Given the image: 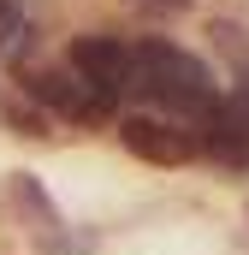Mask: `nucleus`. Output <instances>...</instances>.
I'll return each mask as SVG.
<instances>
[{
    "instance_id": "nucleus-1",
    "label": "nucleus",
    "mask_w": 249,
    "mask_h": 255,
    "mask_svg": "<svg viewBox=\"0 0 249 255\" xmlns=\"http://www.w3.org/2000/svg\"><path fill=\"white\" fill-rule=\"evenodd\" d=\"M130 95L160 101V113H166L172 125L202 119V113L220 101L208 60H196L190 48L166 42V36H142V42H130Z\"/></svg>"
},
{
    "instance_id": "nucleus-2",
    "label": "nucleus",
    "mask_w": 249,
    "mask_h": 255,
    "mask_svg": "<svg viewBox=\"0 0 249 255\" xmlns=\"http://www.w3.org/2000/svg\"><path fill=\"white\" fill-rule=\"evenodd\" d=\"M18 95H24V101H36L48 119H71V125H101V119H113V107H119V101L95 95L83 77H71L65 65L18 71Z\"/></svg>"
},
{
    "instance_id": "nucleus-3",
    "label": "nucleus",
    "mask_w": 249,
    "mask_h": 255,
    "mask_svg": "<svg viewBox=\"0 0 249 255\" xmlns=\"http://www.w3.org/2000/svg\"><path fill=\"white\" fill-rule=\"evenodd\" d=\"M65 71L83 77L95 95L119 101V95H130V42H124V36H107V30L71 36V48H65Z\"/></svg>"
},
{
    "instance_id": "nucleus-4",
    "label": "nucleus",
    "mask_w": 249,
    "mask_h": 255,
    "mask_svg": "<svg viewBox=\"0 0 249 255\" xmlns=\"http://www.w3.org/2000/svg\"><path fill=\"white\" fill-rule=\"evenodd\" d=\"M119 142L136 160H148V166H184V160H196L190 130L160 119V113H119Z\"/></svg>"
},
{
    "instance_id": "nucleus-5",
    "label": "nucleus",
    "mask_w": 249,
    "mask_h": 255,
    "mask_svg": "<svg viewBox=\"0 0 249 255\" xmlns=\"http://www.w3.org/2000/svg\"><path fill=\"white\" fill-rule=\"evenodd\" d=\"M190 142H196V154L202 160H214V166H249V125L226 107V101H214L202 119H190Z\"/></svg>"
},
{
    "instance_id": "nucleus-6",
    "label": "nucleus",
    "mask_w": 249,
    "mask_h": 255,
    "mask_svg": "<svg viewBox=\"0 0 249 255\" xmlns=\"http://www.w3.org/2000/svg\"><path fill=\"white\" fill-rule=\"evenodd\" d=\"M6 196H12V208L24 214V226H30L36 238H48V232H65L60 202L42 190V178H36V172H12V178H6Z\"/></svg>"
},
{
    "instance_id": "nucleus-7",
    "label": "nucleus",
    "mask_w": 249,
    "mask_h": 255,
    "mask_svg": "<svg viewBox=\"0 0 249 255\" xmlns=\"http://www.w3.org/2000/svg\"><path fill=\"white\" fill-rule=\"evenodd\" d=\"M0 125H12L18 136H54V119L36 107V101H24V95H0Z\"/></svg>"
},
{
    "instance_id": "nucleus-8",
    "label": "nucleus",
    "mask_w": 249,
    "mask_h": 255,
    "mask_svg": "<svg viewBox=\"0 0 249 255\" xmlns=\"http://www.w3.org/2000/svg\"><path fill=\"white\" fill-rule=\"evenodd\" d=\"M148 18H178V12H190V0H136Z\"/></svg>"
}]
</instances>
